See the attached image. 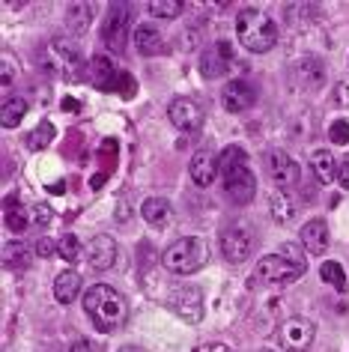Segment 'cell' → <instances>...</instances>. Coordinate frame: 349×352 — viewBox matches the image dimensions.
Returning <instances> with one entry per match:
<instances>
[{
  "label": "cell",
  "instance_id": "1",
  "mask_svg": "<svg viewBox=\"0 0 349 352\" xmlns=\"http://www.w3.org/2000/svg\"><path fill=\"white\" fill-rule=\"evenodd\" d=\"M84 311L87 316L93 320V325L99 331H113V329H120L126 320H128V305H126V298L117 293V289H111V287H104V284H95L87 289V296H84Z\"/></svg>",
  "mask_w": 349,
  "mask_h": 352
},
{
  "label": "cell",
  "instance_id": "2",
  "mask_svg": "<svg viewBox=\"0 0 349 352\" xmlns=\"http://www.w3.org/2000/svg\"><path fill=\"white\" fill-rule=\"evenodd\" d=\"M218 162H221L227 197H230L233 204H239V206L251 204L254 195H257V179H254V173H251L248 164H245V149L242 146H227L224 153L218 155Z\"/></svg>",
  "mask_w": 349,
  "mask_h": 352
},
{
  "label": "cell",
  "instance_id": "3",
  "mask_svg": "<svg viewBox=\"0 0 349 352\" xmlns=\"http://www.w3.org/2000/svg\"><path fill=\"white\" fill-rule=\"evenodd\" d=\"M236 39L248 51H257V54H263V51L275 48L278 28H275V21L269 19L266 12H260V10H242L236 15Z\"/></svg>",
  "mask_w": 349,
  "mask_h": 352
},
{
  "label": "cell",
  "instance_id": "4",
  "mask_svg": "<svg viewBox=\"0 0 349 352\" xmlns=\"http://www.w3.org/2000/svg\"><path fill=\"white\" fill-rule=\"evenodd\" d=\"M209 260L206 242L197 239V236H185V239H177L170 248H164L161 263L164 269L173 272V275H191V272L203 269Z\"/></svg>",
  "mask_w": 349,
  "mask_h": 352
},
{
  "label": "cell",
  "instance_id": "5",
  "mask_svg": "<svg viewBox=\"0 0 349 352\" xmlns=\"http://www.w3.org/2000/svg\"><path fill=\"white\" fill-rule=\"evenodd\" d=\"M304 275L302 263L286 260L284 254H266L263 260L257 263V278L266 280V284H293Z\"/></svg>",
  "mask_w": 349,
  "mask_h": 352
},
{
  "label": "cell",
  "instance_id": "6",
  "mask_svg": "<svg viewBox=\"0 0 349 352\" xmlns=\"http://www.w3.org/2000/svg\"><path fill=\"white\" fill-rule=\"evenodd\" d=\"M233 63H236V48H233V42L218 39L203 51V57H200V75L221 78L224 72H230Z\"/></svg>",
  "mask_w": 349,
  "mask_h": 352
},
{
  "label": "cell",
  "instance_id": "7",
  "mask_svg": "<svg viewBox=\"0 0 349 352\" xmlns=\"http://www.w3.org/2000/svg\"><path fill=\"white\" fill-rule=\"evenodd\" d=\"M254 251V233L248 224H233L221 236V254L230 263H245Z\"/></svg>",
  "mask_w": 349,
  "mask_h": 352
},
{
  "label": "cell",
  "instance_id": "8",
  "mask_svg": "<svg viewBox=\"0 0 349 352\" xmlns=\"http://www.w3.org/2000/svg\"><path fill=\"white\" fill-rule=\"evenodd\" d=\"M168 305L170 311L179 316V320H185L191 325H197L203 320V293H200L197 287H179L173 289L168 296Z\"/></svg>",
  "mask_w": 349,
  "mask_h": 352
},
{
  "label": "cell",
  "instance_id": "9",
  "mask_svg": "<svg viewBox=\"0 0 349 352\" xmlns=\"http://www.w3.org/2000/svg\"><path fill=\"white\" fill-rule=\"evenodd\" d=\"M266 170L269 176H272V182L278 188H293V186H299V164L293 162L290 155L284 153V149H269L266 153Z\"/></svg>",
  "mask_w": 349,
  "mask_h": 352
},
{
  "label": "cell",
  "instance_id": "10",
  "mask_svg": "<svg viewBox=\"0 0 349 352\" xmlns=\"http://www.w3.org/2000/svg\"><path fill=\"white\" fill-rule=\"evenodd\" d=\"M313 334H317V325L304 316H290L281 325V343L290 352H304L313 343Z\"/></svg>",
  "mask_w": 349,
  "mask_h": 352
},
{
  "label": "cell",
  "instance_id": "11",
  "mask_svg": "<svg viewBox=\"0 0 349 352\" xmlns=\"http://www.w3.org/2000/svg\"><path fill=\"white\" fill-rule=\"evenodd\" d=\"M84 260L90 263V269L95 272H108L117 263V242L111 236H93L84 248Z\"/></svg>",
  "mask_w": 349,
  "mask_h": 352
},
{
  "label": "cell",
  "instance_id": "12",
  "mask_svg": "<svg viewBox=\"0 0 349 352\" xmlns=\"http://www.w3.org/2000/svg\"><path fill=\"white\" fill-rule=\"evenodd\" d=\"M126 30H128V10L123 3H113L108 19H104V45L111 51H123V42H126Z\"/></svg>",
  "mask_w": 349,
  "mask_h": 352
},
{
  "label": "cell",
  "instance_id": "13",
  "mask_svg": "<svg viewBox=\"0 0 349 352\" xmlns=\"http://www.w3.org/2000/svg\"><path fill=\"white\" fill-rule=\"evenodd\" d=\"M218 167H221V162H218V155L212 149H197V153L191 155V164H188L191 182L200 188H209L218 176Z\"/></svg>",
  "mask_w": 349,
  "mask_h": 352
},
{
  "label": "cell",
  "instance_id": "14",
  "mask_svg": "<svg viewBox=\"0 0 349 352\" xmlns=\"http://www.w3.org/2000/svg\"><path fill=\"white\" fill-rule=\"evenodd\" d=\"M170 122L182 131H194L200 129V122H203V111H200V104L194 99H188V96H179V99L170 102Z\"/></svg>",
  "mask_w": 349,
  "mask_h": 352
},
{
  "label": "cell",
  "instance_id": "15",
  "mask_svg": "<svg viewBox=\"0 0 349 352\" xmlns=\"http://www.w3.org/2000/svg\"><path fill=\"white\" fill-rule=\"evenodd\" d=\"M257 102V90L251 87L248 81H230L221 90V104L230 113H242V111H248L251 104Z\"/></svg>",
  "mask_w": 349,
  "mask_h": 352
},
{
  "label": "cell",
  "instance_id": "16",
  "mask_svg": "<svg viewBox=\"0 0 349 352\" xmlns=\"http://www.w3.org/2000/svg\"><path fill=\"white\" fill-rule=\"evenodd\" d=\"M51 54L60 57V66H63V75H66V78H72V81H78V78H81L84 60H81V51H78L75 42L54 39V42H51Z\"/></svg>",
  "mask_w": 349,
  "mask_h": 352
},
{
  "label": "cell",
  "instance_id": "17",
  "mask_svg": "<svg viewBox=\"0 0 349 352\" xmlns=\"http://www.w3.org/2000/svg\"><path fill=\"white\" fill-rule=\"evenodd\" d=\"M87 69H90V81L95 90H104V93H111V90H117V81H120V72H117V66L111 63L108 57H93L90 63H87Z\"/></svg>",
  "mask_w": 349,
  "mask_h": 352
},
{
  "label": "cell",
  "instance_id": "18",
  "mask_svg": "<svg viewBox=\"0 0 349 352\" xmlns=\"http://www.w3.org/2000/svg\"><path fill=\"white\" fill-rule=\"evenodd\" d=\"M302 248L308 254H326L328 251V224L322 218H313L302 227Z\"/></svg>",
  "mask_w": 349,
  "mask_h": 352
},
{
  "label": "cell",
  "instance_id": "19",
  "mask_svg": "<svg viewBox=\"0 0 349 352\" xmlns=\"http://www.w3.org/2000/svg\"><path fill=\"white\" fill-rule=\"evenodd\" d=\"M135 48H137V54H144V57L159 54V51L164 48V39H161L159 28H153V24H141V28H135Z\"/></svg>",
  "mask_w": 349,
  "mask_h": 352
},
{
  "label": "cell",
  "instance_id": "20",
  "mask_svg": "<svg viewBox=\"0 0 349 352\" xmlns=\"http://www.w3.org/2000/svg\"><path fill=\"white\" fill-rule=\"evenodd\" d=\"M311 170L317 173V179L319 182H335L337 179V173H340V162L335 155H331V149H317V153L311 155Z\"/></svg>",
  "mask_w": 349,
  "mask_h": 352
},
{
  "label": "cell",
  "instance_id": "21",
  "mask_svg": "<svg viewBox=\"0 0 349 352\" xmlns=\"http://www.w3.org/2000/svg\"><path fill=\"white\" fill-rule=\"evenodd\" d=\"M295 75H299V81L308 87V90H317V87L326 84V66H322L317 57H304L302 63L295 66Z\"/></svg>",
  "mask_w": 349,
  "mask_h": 352
},
{
  "label": "cell",
  "instance_id": "22",
  "mask_svg": "<svg viewBox=\"0 0 349 352\" xmlns=\"http://www.w3.org/2000/svg\"><path fill=\"white\" fill-rule=\"evenodd\" d=\"M141 215L146 224L164 227V224H170V204L164 197H146L141 204Z\"/></svg>",
  "mask_w": 349,
  "mask_h": 352
},
{
  "label": "cell",
  "instance_id": "23",
  "mask_svg": "<svg viewBox=\"0 0 349 352\" xmlns=\"http://www.w3.org/2000/svg\"><path fill=\"white\" fill-rule=\"evenodd\" d=\"M93 3H69L66 6V28L72 33H87L93 24Z\"/></svg>",
  "mask_w": 349,
  "mask_h": 352
},
{
  "label": "cell",
  "instance_id": "24",
  "mask_svg": "<svg viewBox=\"0 0 349 352\" xmlns=\"http://www.w3.org/2000/svg\"><path fill=\"white\" fill-rule=\"evenodd\" d=\"M81 293V275L78 272H60L57 275V280H54V296H57V302H63V305H69V302H75V296Z\"/></svg>",
  "mask_w": 349,
  "mask_h": 352
},
{
  "label": "cell",
  "instance_id": "25",
  "mask_svg": "<svg viewBox=\"0 0 349 352\" xmlns=\"http://www.w3.org/2000/svg\"><path fill=\"white\" fill-rule=\"evenodd\" d=\"M24 117H27V102H24L21 96H12V99H6L3 104H0V126L3 129L21 126Z\"/></svg>",
  "mask_w": 349,
  "mask_h": 352
},
{
  "label": "cell",
  "instance_id": "26",
  "mask_svg": "<svg viewBox=\"0 0 349 352\" xmlns=\"http://www.w3.org/2000/svg\"><path fill=\"white\" fill-rule=\"evenodd\" d=\"M319 275H322V280H326V284H331L337 289V293H346L349 289V284H346V272H344V266H340V263H335V260H326L319 266Z\"/></svg>",
  "mask_w": 349,
  "mask_h": 352
},
{
  "label": "cell",
  "instance_id": "27",
  "mask_svg": "<svg viewBox=\"0 0 349 352\" xmlns=\"http://www.w3.org/2000/svg\"><path fill=\"white\" fill-rule=\"evenodd\" d=\"M57 257L66 260V263H75V260L84 257V248H81V242H78L75 233H66L63 239L57 242Z\"/></svg>",
  "mask_w": 349,
  "mask_h": 352
},
{
  "label": "cell",
  "instance_id": "28",
  "mask_svg": "<svg viewBox=\"0 0 349 352\" xmlns=\"http://www.w3.org/2000/svg\"><path fill=\"white\" fill-rule=\"evenodd\" d=\"M269 206H272V218H275V221H293L295 206H293V200L286 197L284 191H278V195H272V200H269Z\"/></svg>",
  "mask_w": 349,
  "mask_h": 352
},
{
  "label": "cell",
  "instance_id": "29",
  "mask_svg": "<svg viewBox=\"0 0 349 352\" xmlns=\"http://www.w3.org/2000/svg\"><path fill=\"white\" fill-rule=\"evenodd\" d=\"M27 224H30L27 215L15 206V197H6V227H10L12 233H24L27 230Z\"/></svg>",
  "mask_w": 349,
  "mask_h": 352
},
{
  "label": "cell",
  "instance_id": "30",
  "mask_svg": "<svg viewBox=\"0 0 349 352\" xmlns=\"http://www.w3.org/2000/svg\"><path fill=\"white\" fill-rule=\"evenodd\" d=\"M182 10H185L182 0H155V3H150V12L159 19H179Z\"/></svg>",
  "mask_w": 349,
  "mask_h": 352
},
{
  "label": "cell",
  "instance_id": "31",
  "mask_svg": "<svg viewBox=\"0 0 349 352\" xmlns=\"http://www.w3.org/2000/svg\"><path fill=\"white\" fill-rule=\"evenodd\" d=\"M12 81H15V54L3 48V54H0V87L10 90Z\"/></svg>",
  "mask_w": 349,
  "mask_h": 352
},
{
  "label": "cell",
  "instance_id": "32",
  "mask_svg": "<svg viewBox=\"0 0 349 352\" xmlns=\"http://www.w3.org/2000/svg\"><path fill=\"white\" fill-rule=\"evenodd\" d=\"M27 263V248L21 242H6L3 245V266H24Z\"/></svg>",
  "mask_w": 349,
  "mask_h": 352
},
{
  "label": "cell",
  "instance_id": "33",
  "mask_svg": "<svg viewBox=\"0 0 349 352\" xmlns=\"http://www.w3.org/2000/svg\"><path fill=\"white\" fill-rule=\"evenodd\" d=\"M51 138H54V126L51 122H39V129L30 135V149H42V146H48L51 144Z\"/></svg>",
  "mask_w": 349,
  "mask_h": 352
},
{
  "label": "cell",
  "instance_id": "34",
  "mask_svg": "<svg viewBox=\"0 0 349 352\" xmlns=\"http://www.w3.org/2000/svg\"><path fill=\"white\" fill-rule=\"evenodd\" d=\"M328 138H331V144H337V146H346L349 144V120H335L328 126Z\"/></svg>",
  "mask_w": 349,
  "mask_h": 352
},
{
  "label": "cell",
  "instance_id": "35",
  "mask_svg": "<svg viewBox=\"0 0 349 352\" xmlns=\"http://www.w3.org/2000/svg\"><path fill=\"white\" fill-rule=\"evenodd\" d=\"M331 102L337 108H349V81H337L335 90H331Z\"/></svg>",
  "mask_w": 349,
  "mask_h": 352
},
{
  "label": "cell",
  "instance_id": "36",
  "mask_svg": "<svg viewBox=\"0 0 349 352\" xmlns=\"http://www.w3.org/2000/svg\"><path fill=\"white\" fill-rule=\"evenodd\" d=\"M30 218H33V224H36V227H45L51 221V209L45 204H36L30 209Z\"/></svg>",
  "mask_w": 349,
  "mask_h": 352
},
{
  "label": "cell",
  "instance_id": "37",
  "mask_svg": "<svg viewBox=\"0 0 349 352\" xmlns=\"http://www.w3.org/2000/svg\"><path fill=\"white\" fill-rule=\"evenodd\" d=\"M36 254H39V257H54V254H57V245L42 236V239L36 242Z\"/></svg>",
  "mask_w": 349,
  "mask_h": 352
},
{
  "label": "cell",
  "instance_id": "38",
  "mask_svg": "<svg viewBox=\"0 0 349 352\" xmlns=\"http://www.w3.org/2000/svg\"><path fill=\"white\" fill-rule=\"evenodd\" d=\"M281 254H284L286 260H293V263H302V266H304V260H302V251H299V245H290V242H286L284 248H281Z\"/></svg>",
  "mask_w": 349,
  "mask_h": 352
},
{
  "label": "cell",
  "instance_id": "39",
  "mask_svg": "<svg viewBox=\"0 0 349 352\" xmlns=\"http://www.w3.org/2000/svg\"><path fill=\"white\" fill-rule=\"evenodd\" d=\"M337 179H340V186H344V188H349V158H344V162H340Z\"/></svg>",
  "mask_w": 349,
  "mask_h": 352
},
{
  "label": "cell",
  "instance_id": "40",
  "mask_svg": "<svg viewBox=\"0 0 349 352\" xmlns=\"http://www.w3.org/2000/svg\"><path fill=\"white\" fill-rule=\"evenodd\" d=\"M69 352H95V349H93V343H87V340H75V346Z\"/></svg>",
  "mask_w": 349,
  "mask_h": 352
},
{
  "label": "cell",
  "instance_id": "41",
  "mask_svg": "<svg viewBox=\"0 0 349 352\" xmlns=\"http://www.w3.org/2000/svg\"><path fill=\"white\" fill-rule=\"evenodd\" d=\"M81 108V104H78L75 99H63V111H78Z\"/></svg>",
  "mask_w": 349,
  "mask_h": 352
},
{
  "label": "cell",
  "instance_id": "42",
  "mask_svg": "<svg viewBox=\"0 0 349 352\" xmlns=\"http://www.w3.org/2000/svg\"><path fill=\"white\" fill-rule=\"evenodd\" d=\"M206 352H230V349H227V346H224V343H212V346H209Z\"/></svg>",
  "mask_w": 349,
  "mask_h": 352
},
{
  "label": "cell",
  "instance_id": "43",
  "mask_svg": "<svg viewBox=\"0 0 349 352\" xmlns=\"http://www.w3.org/2000/svg\"><path fill=\"white\" fill-rule=\"evenodd\" d=\"M120 352H146V349H144V346H123Z\"/></svg>",
  "mask_w": 349,
  "mask_h": 352
},
{
  "label": "cell",
  "instance_id": "44",
  "mask_svg": "<svg viewBox=\"0 0 349 352\" xmlns=\"http://www.w3.org/2000/svg\"><path fill=\"white\" fill-rule=\"evenodd\" d=\"M260 352H272V349H260Z\"/></svg>",
  "mask_w": 349,
  "mask_h": 352
}]
</instances>
